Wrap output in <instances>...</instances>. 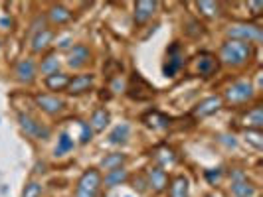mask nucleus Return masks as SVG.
<instances>
[{"label":"nucleus","mask_w":263,"mask_h":197,"mask_svg":"<svg viewBox=\"0 0 263 197\" xmlns=\"http://www.w3.org/2000/svg\"><path fill=\"white\" fill-rule=\"evenodd\" d=\"M52 39H53V32H52V30H48V28H42L40 32H36V34H34V38H32V50H34L36 53L46 52V50L50 48Z\"/></svg>","instance_id":"nucleus-16"},{"label":"nucleus","mask_w":263,"mask_h":197,"mask_svg":"<svg viewBox=\"0 0 263 197\" xmlns=\"http://www.w3.org/2000/svg\"><path fill=\"white\" fill-rule=\"evenodd\" d=\"M36 71H38V65L32 57H26V59H20L16 67H14V75L18 81L22 83H32L36 79Z\"/></svg>","instance_id":"nucleus-8"},{"label":"nucleus","mask_w":263,"mask_h":197,"mask_svg":"<svg viewBox=\"0 0 263 197\" xmlns=\"http://www.w3.org/2000/svg\"><path fill=\"white\" fill-rule=\"evenodd\" d=\"M123 162H125V154H109L101 160V168L103 170H115V168H121L123 166Z\"/></svg>","instance_id":"nucleus-27"},{"label":"nucleus","mask_w":263,"mask_h":197,"mask_svg":"<svg viewBox=\"0 0 263 197\" xmlns=\"http://www.w3.org/2000/svg\"><path fill=\"white\" fill-rule=\"evenodd\" d=\"M145 122L148 126H155V128H166L168 126V118L164 117V115H160V113H157V111L148 113L145 117Z\"/></svg>","instance_id":"nucleus-28"},{"label":"nucleus","mask_w":263,"mask_h":197,"mask_svg":"<svg viewBox=\"0 0 263 197\" xmlns=\"http://www.w3.org/2000/svg\"><path fill=\"white\" fill-rule=\"evenodd\" d=\"M220 106H222V97L212 95V97L204 99L202 103H198V105L194 106V117H208L212 113H216Z\"/></svg>","instance_id":"nucleus-15"},{"label":"nucleus","mask_w":263,"mask_h":197,"mask_svg":"<svg viewBox=\"0 0 263 197\" xmlns=\"http://www.w3.org/2000/svg\"><path fill=\"white\" fill-rule=\"evenodd\" d=\"M228 38L246 43H257L263 39V32L255 24H234L228 28Z\"/></svg>","instance_id":"nucleus-3"},{"label":"nucleus","mask_w":263,"mask_h":197,"mask_svg":"<svg viewBox=\"0 0 263 197\" xmlns=\"http://www.w3.org/2000/svg\"><path fill=\"white\" fill-rule=\"evenodd\" d=\"M40 195H42V184H38V182H30L26 185V189H24V193H22V197H40Z\"/></svg>","instance_id":"nucleus-30"},{"label":"nucleus","mask_w":263,"mask_h":197,"mask_svg":"<svg viewBox=\"0 0 263 197\" xmlns=\"http://www.w3.org/2000/svg\"><path fill=\"white\" fill-rule=\"evenodd\" d=\"M93 81H95V75L91 73H83V75H78V77L69 79V85H67V91L71 95H79V93H85L91 89Z\"/></svg>","instance_id":"nucleus-14"},{"label":"nucleus","mask_w":263,"mask_h":197,"mask_svg":"<svg viewBox=\"0 0 263 197\" xmlns=\"http://www.w3.org/2000/svg\"><path fill=\"white\" fill-rule=\"evenodd\" d=\"M248 140H250L255 148H261V146H263V140H261V134H259V130H248Z\"/></svg>","instance_id":"nucleus-32"},{"label":"nucleus","mask_w":263,"mask_h":197,"mask_svg":"<svg viewBox=\"0 0 263 197\" xmlns=\"http://www.w3.org/2000/svg\"><path fill=\"white\" fill-rule=\"evenodd\" d=\"M127 180H129V171L121 166V168H115V170L107 171L105 178H103V184H105L107 187H117V185L125 184Z\"/></svg>","instance_id":"nucleus-18"},{"label":"nucleus","mask_w":263,"mask_h":197,"mask_svg":"<svg viewBox=\"0 0 263 197\" xmlns=\"http://www.w3.org/2000/svg\"><path fill=\"white\" fill-rule=\"evenodd\" d=\"M79 126H81V144H87L89 140H91V136H93V130H91V126H89V122H79Z\"/></svg>","instance_id":"nucleus-31"},{"label":"nucleus","mask_w":263,"mask_h":197,"mask_svg":"<svg viewBox=\"0 0 263 197\" xmlns=\"http://www.w3.org/2000/svg\"><path fill=\"white\" fill-rule=\"evenodd\" d=\"M18 122L22 126V130L26 132L28 136L36 138V140H48L50 138V128L46 124H42L40 120L32 117V115H26V113H20L18 115Z\"/></svg>","instance_id":"nucleus-4"},{"label":"nucleus","mask_w":263,"mask_h":197,"mask_svg":"<svg viewBox=\"0 0 263 197\" xmlns=\"http://www.w3.org/2000/svg\"><path fill=\"white\" fill-rule=\"evenodd\" d=\"M101 185H103L101 171L95 170V168H89L87 171H83V176L79 178L78 187H76V197H97Z\"/></svg>","instance_id":"nucleus-2"},{"label":"nucleus","mask_w":263,"mask_h":197,"mask_svg":"<svg viewBox=\"0 0 263 197\" xmlns=\"http://www.w3.org/2000/svg\"><path fill=\"white\" fill-rule=\"evenodd\" d=\"M69 41H71L69 38H64L62 39V43H60V48H67V46H69Z\"/></svg>","instance_id":"nucleus-38"},{"label":"nucleus","mask_w":263,"mask_h":197,"mask_svg":"<svg viewBox=\"0 0 263 197\" xmlns=\"http://www.w3.org/2000/svg\"><path fill=\"white\" fill-rule=\"evenodd\" d=\"M36 105L44 113H48V115H58L64 108V101L58 99V97H53V95H38L36 97Z\"/></svg>","instance_id":"nucleus-11"},{"label":"nucleus","mask_w":263,"mask_h":197,"mask_svg":"<svg viewBox=\"0 0 263 197\" xmlns=\"http://www.w3.org/2000/svg\"><path fill=\"white\" fill-rule=\"evenodd\" d=\"M246 124L251 126V128H255V130H259L263 126V111L261 106H255L253 111L248 113V117H246Z\"/></svg>","instance_id":"nucleus-26"},{"label":"nucleus","mask_w":263,"mask_h":197,"mask_svg":"<svg viewBox=\"0 0 263 197\" xmlns=\"http://www.w3.org/2000/svg\"><path fill=\"white\" fill-rule=\"evenodd\" d=\"M250 8L253 10L251 14H259V10L263 8V2H250Z\"/></svg>","instance_id":"nucleus-35"},{"label":"nucleus","mask_w":263,"mask_h":197,"mask_svg":"<svg viewBox=\"0 0 263 197\" xmlns=\"http://www.w3.org/2000/svg\"><path fill=\"white\" fill-rule=\"evenodd\" d=\"M113 89H115V93H119V89H123V83H121V81H115V83H113Z\"/></svg>","instance_id":"nucleus-37"},{"label":"nucleus","mask_w":263,"mask_h":197,"mask_svg":"<svg viewBox=\"0 0 263 197\" xmlns=\"http://www.w3.org/2000/svg\"><path fill=\"white\" fill-rule=\"evenodd\" d=\"M0 26L4 28V30H8V28L12 26V20L10 18H0Z\"/></svg>","instance_id":"nucleus-36"},{"label":"nucleus","mask_w":263,"mask_h":197,"mask_svg":"<svg viewBox=\"0 0 263 197\" xmlns=\"http://www.w3.org/2000/svg\"><path fill=\"white\" fill-rule=\"evenodd\" d=\"M166 63H164V75L166 77H174L176 73H178V69L184 65V55L180 52V46L178 43H172L171 48H168V52H166Z\"/></svg>","instance_id":"nucleus-6"},{"label":"nucleus","mask_w":263,"mask_h":197,"mask_svg":"<svg viewBox=\"0 0 263 197\" xmlns=\"http://www.w3.org/2000/svg\"><path fill=\"white\" fill-rule=\"evenodd\" d=\"M67 85H69V75L62 73V71L46 77V87L52 91H64V89H67Z\"/></svg>","instance_id":"nucleus-20"},{"label":"nucleus","mask_w":263,"mask_h":197,"mask_svg":"<svg viewBox=\"0 0 263 197\" xmlns=\"http://www.w3.org/2000/svg\"><path fill=\"white\" fill-rule=\"evenodd\" d=\"M251 57H253V48H251V43H246V41L228 39L224 46L220 48V59L224 61L226 65H246Z\"/></svg>","instance_id":"nucleus-1"},{"label":"nucleus","mask_w":263,"mask_h":197,"mask_svg":"<svg viewBox=\"0 0 263 197\" xmlns=\"http://www.w3.org/2000/svg\"><path fill=\"white\" fill-rule=\"evenodd\" d=\"M196 6H198V10L204 14V16H208V18H214V16H218V14H220V4H218V2L202 0V2H198Z\"/></svg>","instance_id":"nucleus-29"},{"label":"nucleus","mask_w":263,"mask_h":197,"mask_svg":"<svg viewBox=\"0 0 263 197\" xmlns=\"http://www.w3.org/2000/svg\"><path fill=\"white\" fill-rule=\"evenodd\" d=\"M48 16H50V20H52L53 24H58V26L67 24V22L71 20V12L67 10L66 6H62V4H53V6H50Z\"/></svg>","instance_id":"nucleus-19"},{"label":"nucleus","mask_w":263,"mask_h":197,"mask_svg":"<svg viewBox=\"0 0 263 197\" xmlns=\"http://www.w3.org/2000/svg\"><path fill=\"white\" fill-rule=\"evenodd\" d=\"M109 120H111V117H109V113H107L105 108H97V111L93 113L89 126H91V130L101 132V130H105V126L109 124Z\"/></svg>","instance_id":"nucleus-23"},{"label":"nucleus","mask_w":263,"mask_h":197,"mask_svg":"<svg viewBox=\"0 0 263 197\" xmlns=\"http://www.w3.org/2000/svg\"><path fill=\"white\" fill-rule=\"evenodd\" d=\"M127 91H129L131 99H135V101H146V99L153 97L151 85H148L139 73H135L131 77V83H129V89H127Z\"/></svg>","instance_id":"nucleus-7"},{"label":"nucleus","mask_w":263,"mask_h":197,"mask_svg":"<svg viewBox=\"0 0 263 197\" xmlns=\"http://www.w3.org/2000/svg\"><path fill=\"white\" fill-rule=\"evenodd\" d=\"M168 184V176L162 170V166H153L146 170V185L155 191H162Z\"/></svg>","instance_id":"nucleus-10"},{"label":"nucleus","mask_w":263,"mask_h":197,"mask_svg":"<svg viewBox=\"0 0 263 197\" xmlns=\"http://www.w3.org/2000/svg\"><path fill=\"white\" fill-rule=\"evenodd\" d=\"M129 134H131V126H129L127 122H123V124L115 126L113 132L109 134V142H111V144H125L127 138H129Z\"/></svg>","instance_id":"nucleus-22"},{"label":"nucleus","mask_w":263,"mask_h":197,"mask_svg":"<svg viewBox=\"0 0 263 197\" xmlns=\"http://www.w3.org/2000/svg\"><path fill=\"white\" fill-rule=\"evenodd\" d=\"M251 97H253V87L248 81H237L234 85H230L228 91H226V99L230 103H234V105L246 103V101H250Z\"/></svg>","instance_id":"nucleus-5"},{"label":"nucleus","mask_w":263,"mask_h":197,"mask_svg":"<svg viewBox=\"0 0 263 197\" xmlns=\"http://www.w3.org/2000/svg\"><path fill=\"white\" fill-rule=\"evenodd\" d=\"M218 69V59L212 53H200L196 57V71L204 77H210L212 73Z\"/></svg>","instance_id":"nucleus-13"},{"label":"nucleus","mask_w":263,"mask_h":197,"mask_svg":"<svg viewBox=\"0 0 263 197\" xmlns=\"http://www.w3.org/2000/svg\"><path fill=\"white\" fill-rule=\"evenodd\" d=\"M220 176H222V171L216 170V171H206V178L210 180V182H218L220 180Z\"/></svg>","instance_id":"nucleus-34"},{"label":"nucleus","mask_w":263,"mask_h":197,"mask_svg":"<svg viewBox=\"0 0 263 197\" xmlns=\"http://www.w3.org/2000/svg\"><path fill=\"white\" fill-rule=\"evenodd\" d=\"M158 8V2H148V0H141L135 4V22L137 24H145L146 20L153 18L155 10Z\"/></svg>","instance_id":"nucleus-12"},{"label":"nucleus","mask_w":263,"mask_h":197,"mask_svg":"<svg viewBox=\"0 0 263 197\" xmlns=\"http://www.w3.org/2000/svg\"><path fill=\"white\" fill-rule=\"evenodd\" d=\"M91 61V52L85 46H73L69 53H67V65L71 69H81L83 65H87Z\"/></svg>","instance_id":"nucleus-9"},{"label":"nucleus","mask_w":263,"mask_h":197,"mask_svg":"<svg viewBox=\"0 0 263 197\" xmlns=\"http://www.w3.org/2000/svg\"><path fill=\"white\" fill-rule=\"evenodd\" d=\"M135 189H139L141 193L143 191H146V182H145V178H139V180H135V185H133Z\"/></svg>","instance_id":"nucleus-33"},{"label":"nucleus","mask_w":263,"mask_h":197,"mask_svg":"<svg viewBox=\"0 0 263 197\" xmlns=\"http://www.w3.org/2000/svg\"><path fill=\"white\" fill-rule=\"evenodd\" d=\"M232 193L236 197H253L255 187L248 180H239V182H232Z\"/></svg>","instance_id":"nucleus-25"},{"label":"nucleus","mask_w":263,"mask_h":197,"mask_svg":"<svg viewBox=\"0 0 263 197\" xmlns=\"http://www.w3.org/2000/svg\"><path fill=\"white\" fill-rule=\"evenodd\" d=\"M73 138L67 134V132H62L60 134V138H58V146H55V156L58 158H62V156H66V154H69L71 150H73Z\"/></svg>","instance_id":"nucleus-24"},{"label":"nucleus","mask_w":263,"mask_h":197,"mask_svg":"<svg viewBox=\"0 0 263 197\" xmlns=\"http://www.w3.org/2000/svg\"><path fill=\"white\" fill-rule=\"evenodd\" d=\"M58 69H60V57H58V53H48L44 59H42V63H40V71L48 77V75H52V73H58Z\"/></svg>","instance_id":"nucleus-21"},{"label":"nucleus","mask_w":263,"mask_h":197,"mask_svg":"<svg viewBox=\"0 0 263 197\" xmlns=\"http://www.w3.org/2000/svg\"><path fill=\"white\" fill-rule=\"evenodd\" d=\"M190 191V184H188V178L186 176H174L171 182V189H168V195L171 197H188Z\"/></svg>","instance_id":"nucleus-17"}]
</instances>
